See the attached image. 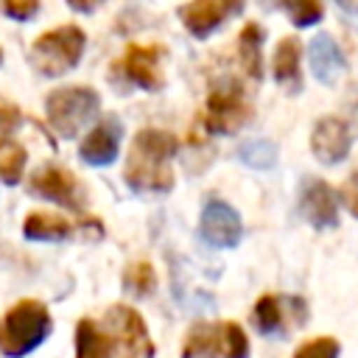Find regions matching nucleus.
Segmentation results:
<instances>
[{"mask_svg": "<svg viewBox=\"0 0 358 358\" xmlns=\"http://www.w3.org/2000/svg\"><path fill=\"white\" fill-rule=\"evenodd\" d=\"M179 140L165 129H140L129 148L123 179L134 193H168L173 187V157Z\"/></svg>", "mask_w": 358, "mask_h": 358, "instance_id": "1", "label": "nucleus"}, {"mask_svg": "<svg viewBox=\"0 0 358 358\" xmlns=\"http://www.w3.org/2000/svg\"><path fill=\"white\" fill-rule=\"evenodd\" d=\"M53 330L50 310L39 299H20L0 319V355L25 358Z\"/></svg>", "mask_w": 358, "mask_h": 358, "instance_id": "2", "label": "nucleus"}, {"mask_svg": "<svg viewBox=\"0 0 358 358\" xmlns=\"http://www.w3.org/2000/svg\"><path fill=\"white\" fill-rule=\"evenodd\" d=\"M87 48V34L78 25H59L45 34H39L31 45V64L36 73L56 78L70 73Z\"/></svg>", "mask_w": 358, "mask_h": 358, "instance_id": "3", "label": "nucleus"}, {"mask_svg": "<svg viewBox=\"0 0 358 358\" xmlns=\"http://www.w3.org/2000/svg\"><path fill=\"white\" fill-rule=\"evenodd\" d=\"M101 109L92 87H59L45 98V117L59 137H76Z\"/></svg>", "mask_w": 358, "mask_h": 358, "instance_id": "4", "label": "nucleus"}, {"mask_svg": "<svg viewBox=\"0 0 358 358\" xmlns=\"http://www.w3.org/2000/svg\"><path fill=\"white\" fill-rule=\"evenodd\" d=\"M182 358H249V341L238 322H199L185 336Z\"/></svg>", "mask_w": 358, "mask_h": 358, "instance_id": "5", "label": "nucleus"}, {"mask_svg": "<svg viewBox=\"0 0 358 358\" xmlns=\"http://www.w3.org/2000/svg\"><path fill=\"white\" fill-rule=\"evenodd\" d=\"M103 322L117 358H154L157 347L148 336V327L140 310H134L131 305H112Z\"/></svg>", "mask_w": 358, "mask_h": 358, "instance_id": "6", "label": "nucleus"}, {"mask_svg": "<svg viewBox=\"0 0 358 358\" xmlns=\"http://www.w3.org/2000/svg\"><path fill=\"white\" fill-rule=\"evenodd\" d=\"M249 101L238 81H224L213 87L204 103V129L207 134H238L249 123Z\"/></svg>", "mask_w": 358, "mask_h": 358, "instance_id": "7", "label": "nucleus"}, {"mask_svg": "<svg viewBox=\"0 0 358 358\" xmlns=\"http://www.w3.org/2000/svg\"><path fill=\"white\" fill-rule=\"evenodd\" d=\"M252 319L263 336H277V333H285L288 327H302L308 322V305L299 296L263 294L255 302Z\"/></svg>", "mask_w": 358, "mask_h": 358, "instance_id": "8", "label": "nucleus"}, {"mask_svg": "<svg viewBox=\"0 0 358 358\" xmlns=\"http://www.w3.org/2000/svg\"><path fill=\"white\" fill-rule=\"evenodd\" d=\"M123 78L145 92H157L162 90L165 78H162V48L157 45H129L126 53L120 56V62L115 64Z\"/></svg>", "mask_w": 358, "mask_h": 358, "instance_id": "9", "label": "nucleus"}, {"mask_svg": "<svg viewBox=\"0 0 358 358\" xmlns=\"http://www.w3.org/2000/svg\"><path fill=\"white\" fill-rule=\"evenodd\" d=\"M199 235L215 246V249H232L241 243L243 238V221L238 215L235 207H229L227 201H207L204 210H201V218H199Z\"/></svg>", "mask_w": 358, "mask_h": 358, "instance_id": "10", "label": "nucleus"}, {"mask_svg": "<svg viewBox=\"0 0 358 358\" xmlns=\"http://www.w3.org/2000/svg\"><path fill=\"white\" fill-rule=\"evenodd\" d=\"M241 8H243V0H190L187 6L179 8V20L190 36L207 39L227 20L241 14Z\"/></svg>", "mask_w": 358, "mask_h": 358, "instance_id": "11", "label": "nucleus"}, {"mask_svg": "<svg viewBox=\"0 0 358 358\" xmlns=\"http://www.w3.org/2000/svg\"><path fill=\"white\" fill-rule=\"evenodd\" d=\"M28 190L34 196H42L48 201H56L67 210H81L84 207V190L78 185V179L67 171V168H59V165H45L39 168L31 182H28Z\"/></svg>", "mask_w": 358, "mask_h": 358, "instance_id": "12", "label": "nucleus"}, {"mask_svg": "<svg viewBox=\"0 0 358 358\" xmlns=\"http://www.w3.org/2000/svg\"><path fill=\"white\" fill-rule=\"evenodd\" d=\"M299 213L316 229H333L338 224L336 190L316 176H305L299 185Z\"/></svg>", "mask_w": 358, "mask_h": 358, "instance_id": "13", "label": "nucleus"}, {"mask_svg": "<svg viewBox=\"0 0 358 358\" xmlns=\"http://www.w3.org/2000/svg\"><path fill=\"white\" fill-rule=\"evenodd\" d=\"M120 137H123V123L115 115H109L87 131V137L78 145V157L95 168L112 165L117 151H120Z\"/></svg>", "mask_w": 358, "mask_h": 358, "instance_id": "14", "label": "nucleus"}, {"mask_svg": "<svg viewBox=\"0 0 358 358\" xmlns=\"http://www.w3.org/2000/svg\"><path fill=\"white\" fill-rule=\"evenodd\" d=\"M352 131L341 117H322L310 134V151L322 165H338L347 159Z\"/></svg>", "mask_w": 358, "mask_h": 358, "instance_id": "15", "label": "nucleus"}, {"mask_svg": "<svg viewBox=\"0 0 358 358\" xmlns=\"http://www.w3.org/2000/svg\"><path fill=\"white\" fill-rule=\"evenodd\" d=\"M308 59H310V73L319 84L336 87L344 73H347V59L338 48V42L330 34H316L308 45Z\"/></svg>", "mask_w": 358, "mask_h": 358, "instance_id": "16", "label": "nucleus"}, {"mask_svg": "<svg viewBox=\"0 0 358 358\" xmlns=\"http://www.w3.org/2000/svg\"><path fill=\"white\" fill-rule=\"evenodd\" d=\"M271 76L280 87H285V92H299L302 90V78H299V42L294 36L280 39L274 59H271Z\"/></svg>", "mask_w": 358, "mask_h": 358, "instance_id": "17", "label": "nucleus"}, {"mask_svg": "<svg viewBox=\"0 0 358 358\" xmlns=\"http://www.w3.org/2000/svg\"><path fill=\"white\" fill-rule=\"evenodd\" d=\"M22 235L28 241H64V238L73 235V224L64 215L34 210L22 221Z\"/></svg>", "mask_w": 358, "mask_h": 358, "instance_id": "18", "label": "nucleus"}, {"mask_svg": "<svg viewBox=\"0 0 358 358\" xmlns=\"http://www.w3.org/2000/svg\"><path fill=\"white\" fill-rule=\"evenodd\" d=\"M263 39H266V34H263V28H260L257 22H246V25L241 28V36H238V56H241V64H243V70H246L255 81L263 78Z\"/></svg>", "mask_w": 358, "mask_h": 358, "instance_id": "19", "label": "nucleus"}, {"mask_svg": "<svg viewBox=\"0 0 358 358\" xmlns=\"http://www.w3.org/2000/svg\"><path fill=\"white\" fill-rule=\"evenodd\" d=\"M112 341L106 330L92 319H78L76 324V358H112Z\"/></svg>", "mask_w": 358, "mask_h": 358, "instance_id": "20", "label": "nucleus"}, {"mask_svg": "<svg viewBox=\"0 0 358 358\" xmlns=\"http://www.w3.org/2000/svg\"><path fill=\"white\" fill-rule=\"evenodd\" d=\"M28 154L17 140L0 137V182L3 185H20L25 173Z\"/></svg>", "mask_w": 358, "mask_h": 358, "instance_id": "21", "label": "nucleus"}, {"mask_svg": "<svg viewBox=\"0 0 358 358\" xmlns=\"http://www.w3.org/2000/svg\"><path fill=\"white\" fill-rule=\"evenodd\" d=\"M238 159L255 171H268L277 165V145L271 140H263V137H255V140H246L241 143L238 148Z\"/></svg>", "mask_w": 358, "mask_h": 358, "instance_id": "22", "label": "nucleus"}, {"mask_svg": "<svg viewBox=\"0 0 358 358\" xmlns=\"http://www.w3.org/2000/svg\"><path fill=\"white\" fill-rule=\"evenodd\" d=\"M123 288L134 296H148L154 288H157V271L148 260H137V263H129L126 271H123Z\"/></svg>", "mask_w": 358, "mask_h": 358, "instance_id": "23", "label": "nucleus"}, {"mask_svg": "<svg viewBox=\"0 0 358 358\" xmlns=\"http://www.w3.org/2000/svg\"><path fill=\"white\" fill-rule=\"evenodd\" d=\"M280 6L285 8V14L291 17V22L296 28H308V25H316L322 20V3L319 0H280Z\"/></svg>", "mask_w": 358, "mask_h": 358, "instance_id": "24", "label": "nucleus"}, {"mask_svg": "<svg viewBox=\"0 0 358 358\" xmlns=\"http://www.w3.org/2000/svg\"><path fill=\"white\" fill-rule=\"evenodd\" d=\"M338 352H341V344L336 338L319 336V338H310V341L299 344L294 358H338Z\"/></svg>", "mask_w": 358, "mask_h": 358, "instance_id": "25", "label": "nucleus"}, {"mask_svg": "<svg viewBox=\"0 0 358 358\" xmlns=\"http://www.w3.org/2000/svg\"><path fill=\"white\" fill-rule=\"evenodd\" d=\"M0 11L17 22H28L39 11V0H0Z\"/></svg>", "mask_w": 358, "mask_h": 358, "instance_id": "26", "label": "nucleus"}, {"mask_svg": "<svg viewBox=\"0 0 358 358\" xmlns=\"http://www.w3.org/2000/svg\"><path fill=\"white\" fill-rule=\"evenodd\" d=\"M20 120H22L20 106L11 103V101H6V98H0V137L8 134V131H14L20 126Z\"/></svg>", "mask_w": 358, "mask_h": 358, "instance_id": "27", "label": "nucleus"}, {"mask_svg": "<svg viewBox=\"0 0 358 358\" xmlns=\"http://www.w3.org/2000/svg\"><path fill=\"white\" fill-rule=\"evenodd\" d=\"M341 201H344L347 210L358 218V173H352V176L347 179V185L341 187Z\"/></svg>", "mask_w": 358, "mask_h": 358, "instance_id": "28", "label": "nucleus"}, {"mask_svg": "<svg viewBox=\"0 0 358 358\" xmlns=\"http://www.w3.org/2000/svg\"><path fill=\"white\" fill-rule=\"evenodd\" d=\"M101 3H103V0H67V6H70L73 11H81V14H90V11H95Z\"/></svg>", "mask_w": 358, "mask_h": 358, "instance_id": "29", "label": "nucleus"}, {"mask_svg": "<svg viewBox=\"0 0 358 358\" xmlns=\"http://www.w3.org/2000/svg\"><path fill=\"white\" fill-rule=\"evenodd\" d=\"M344 11H350V14H358V0H336Z\"/></svg>", "mask_w": 358, "mask_h": 358, "instance_id": "30", "label": "nucleus"}, {"mask_svg": "<svg viewBox=\"0 0 358 358\" xmlns=\"http://www.w3.org/2000/svg\"><path fill=\"white\" fill-rule=\"evenodd\" d=\"M352 129L358 131V106H352ZM352 129H350V131H352Z\"/></svg>", "mask_w": 358, "mask_h": 358, "instance_id": "31", "label": "nucleus"}, {"mask_svg": "<svg viewBox=\"0 0 358 358\" xmlns=\"http://www.w3.org/2000/svg\"><path fill=\"white\" fill-rule=\"evenodd\" d=\"M0 64H3V50H0Z\"/></svg>", "mask_w": 358, "mask_h": 358, "instance_id": "32", "label": "nucleus"}]
</instances>
